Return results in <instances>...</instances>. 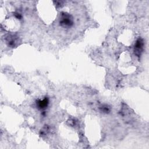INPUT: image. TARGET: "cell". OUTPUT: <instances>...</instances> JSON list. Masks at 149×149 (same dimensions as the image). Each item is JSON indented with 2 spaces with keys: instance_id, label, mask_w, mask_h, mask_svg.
<instances>
[{
  "instance_id": "5",
  "label": "cell",
  "mask_w": 149,
  "mask_h": 149,
  "mask_svg": "<svg viewBox=\"0 0 149 149\" xmlns=\"http://www.w3.org/2000/svg\"><path fill=\"white\" fill-rule=\"evenodd\" d=\"M102 111L103 112V113H107L110 111V108L107 106H104L102 107Z\"/></svg>"
},
{
  "instance_id": "1",
  "label": "cell",
  "mask_w": 149,
  "mask_h": 149,
  "mask_svg": "<svg viewBox=\"0 0 149 149\" xmlns=\"http://www.w3.org/2000/svg\"><path fill=\"white\" fill-rule=\"evenodd\" d=\"M60 25L64 28H69L73 25L72 16L68 13L62 12L60 21Z\"/></svg>"
},
{
  "instance_id": "3",
  "label": "cell",
  "mask_w": 149,
  "mask_h": 149,
  "mask_svg": "<svg viewBox=\"0 0 149 149\" xmlns=\"http://www.w3.org/2000/svg\"><path fill=\"white\" fill-rule=\"evenodd\" d=\"M49 104V100L47 97H45L42 100H38L37 103V107L40 110H44L46 108Z\"/></svg>"
},
{
  "instance_id": "2",
  "label": "cell",
  "mask_w": 149,
  "mask_h": 149,
  "mask_svg": "<svg viewBox=\"0 0 149 149\" xmlns=\"http://www.w3.org/2000/svg\"><path fill=\"white\" fill-rule=\"evenodd\" d=\"M144 48V41L141 38H138L135 45V53L137 56H140Z\"/></svg>"
},
{
  "instance_id": "4",
  "label": "cell",
  "mask_w": 149,
  "mask_h": 149,
  "mask_svg": "<svg viewBox=\"0 0 149 149\" xmlns=\"http://www.w3.org/2000/svg\"><path fill=\"white\" fill-rule=\"evenodd\" d=\"M15 37H9L8 40H7V43L9 45V46L11 47H14L16 43V38H14Z\"/></svg>"
}]
</instances>
